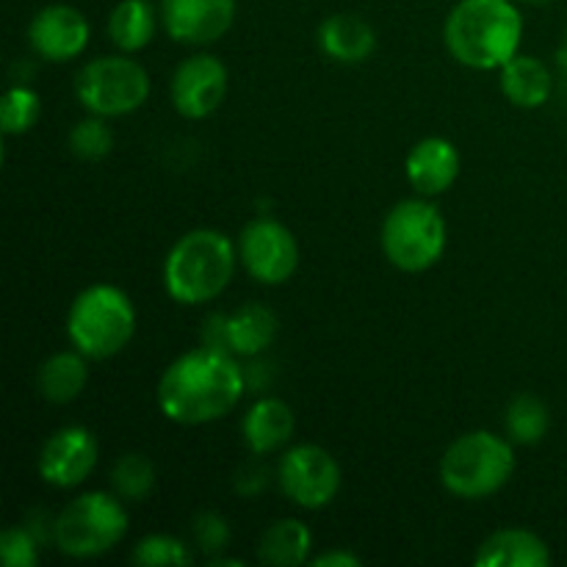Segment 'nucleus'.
<instances>
[{
    "label": "nucleus",
    "instance_id": "nucleus-1",
    "mask_svg": "<svg viewBox=\"0 0 567 567\" xmlns=\"http://www.w3.org/2000/svg\"><path fill=\"white\" fill-rule=\"evenodd\" d=\"M247 374L236 363V354L199 347L166 365L158 382V410L183 426L219 421L244 396Z\"/></svg>",
    "mask_w": 567,
    "mask_h": 567
},
{
    "label": "nucleus",
    "instance_id": "nucleus-2",
    "mask_svg": "<svg viewBox=\"0 0 567 567\" xmlns=\"http://www.w3.org/2000/svg\"><path fill=\"white\" fill-rule=\"evenodd\" d=\"M449 50L471 70H502L518 55L524 17L509 0H460L446 20Z\"/></svg>",
    "mask_w": 567,
    "mask_h": 567
},
{
    "label": "nucleus",
    "instance_id": "nucleus-3",
    "mask_svg": "<svg viewBox=\"0 0 567 567\" xmlns=\"http://www.w3.org/2000/svg\"><path fill=\"white\" fill-rule=\"evenodd\" d=\"M236 271V247L219 230H192L169 249L164 264L166 291L181 305L219 297Z\"/></svg>",
    "mask_w": 567,
    "mask_h": 567
},
{
    "label": "nucleus",
    "instance_id": "nucleus-4",
    "mask_svg": "<svg viewBox=\"0 0 567 567\" xmlns=\"http://www.w3.org/2000/svg\"><path fill=\"white\" fill-rule=\"evenodd\" d=\"M66 332L72 347L86 358H114L136 332V310L125 291L100 282L78 293L66 316Z\"/></svg>",
    "mask_w": 567,
    "mask_h": 567
},
{
    "label": "nucleus",
    "instance_id": "nucleus-5",
    "mask_svg": "<svg viewBox=\"0 0 567 567\" xmlns=\"http://www.w3.org/2000/svg\"><path fill=\"white\" fill-rule=\"evenodd\" d=\"M515 471L509 441L493 432H468L446 449L441 460V480L460 498H485L502 491Z\"/></svg>",
    "mask_w": 567,
    "mask_h": 567
},
{
    "label": "nucleus",
    "instance_id": "nucleus-6",
    "mask_svg": "<svg viewBox=\"0 0 567 567\" xmlns=\"http://www.w3.org/2000/svg\"><path fill=\"white\" fill-rule=\"evenodd\" d=\"M127 535V513L109 493H83L53 520V540L61 554L92 559L111 551Z\"/></svg>",
    "mask_w": 567,
    "mask_h": 567
},
{
    "label": "nucleus",
    "instance_id": "nucleus-7",
    "mask_svg": "<svg viewBox=\"0 0 567 567\" xmlns=\"http://www.w3.org/2000/svg\"><path fill=\"white\" fill-rule=\"evenodd\" d=\"M382 249L396 269L426 271L446 249V221L435 205L424 199H404L382 225Z\"/></svg>",
    "mask_w": 567,
    "mask_h": 567
},
{
    "label": "nucleus",
    "instance_id": "nucleus-8",
    "mask_svg": "<svg viewBox=\"0 0 567 567\" xmlns=\"http://www.w3.org/2000/svg\"><path fill=\"white\" fill-rule=\"evenodd\" d=\"M75 94L94 116H125L142 109L150 94V78L127 55H103L78 72Z\"/></svg>",
    "mask_w": 567,
    "mask_h": 567
},
{
    "label": "nucleus",
    "instance_id": "nucleus-9",
    "mask_svg": "<svg viewBox=\"0 0 567 567\" xmlns=\"http://www.w3.org/2000/svg\"><path fill=\"white\" fill-rule=\"evenodd\" d=\"M282 493L302 509H321L341 491V468L321 446H293L277 468Z\"/></svg>",
    "mask_w": 567,
    "mask_h": 567
},
{
    "label": "nucleus",
    "instance_id": "nucleus-10",
    "mask_svg": "<svg viewBox=\"0 0 567 567\" xmlns=\"http://www.w3.org/2000/svg\"><path fill=\"white\" fill-rule=\"evenodd\" d=\"M238 255L244 260V269L264 286H280L299 266L297 238L275 219L249 221L238 241Z\"/></svg>",
    "mask_w": 567,
    "mask_h": 567
},
{
    "label": "nucleus",
    "instance_id": "nucleus-11",
    "mask_svg": "<svg viewBox=\"0 0 567 567\" xmlns=\"http://www.w3.org/2000/svg\"><path fill=\"white\" fill-rule=\"evenodd\" d=\"M277 336V316L264 305H244L230 316H210L203 330L205 347L238 354V358H258L271 347Z\"/></svg>",
    "mask_w": 567,
    "mask_h": 567
},
{
    "label": "nucleus",
    "instance_id": "nucleus-12",
    "mask_svg": "<svg viewBox=\"0 0 567 567\" xmlns=\"http://www.w3.org/2000/svg\"><path fill=\"white\" fill-rule=\"evenodd\" d=\"M94 465H97V441L83 426H64L53 432L39 454V476L61 491L83 485Z\"/></svg>",
    "mask_w": 567,
    "mask_h": 567
},
{
    "label": "nucleus",
    "instance_id": "nucleus-13",
    "mask_svg": "<svg viewBox=\"0 0 567 567\" xmlns=\"http://www.w3.org/2000/svg\"><path fill=\"white\" fill-rule=\"evenodd\" d=\"M227 94V70L214 55H192L172 78V103L186 120H205Z\"/></svg>",
    "mask_w": 567,
    "mask_h": 567
},
{
    "label": "nucleus",
    "instance_id": "nucleus-14",
    "mask_svg": "<svg viewBox=\"0 0 567 567\" xmlns=\"http://www.w3.org/2000/svg\"><path fill=\"white\" fill-rule=\"evenodd\" d=\"M166 33L183 44H214L236 20V0H164Z\"/></svg>",
    "mask_w": 567,
    "mask_h": 567
},
{
    "label": "nucleus",
    "instance_id": "nucleus-15",
    "mask_svg": "<svg viewBox=\"0 0 567 567\" xmlns=\"http://www.w3.org/2000/svg\"><path fill=\"white\" fill-rule=\"evenodd\" d=\"M89 37H92V28H89L86 17L64 3L42 9L28 28L33 53L48 61L75 59L86 50Z\"/></svg>",
    "mask_w": 567,
    "mask_h": 567
},
{
    "label": "nucleus",
    "instance_id": "nucleus-16",
    "mask_svg": "<svg viewBox=\"0 0 567 567\" xmlns=\"http://www.w3.org/2000/svg\"><path fill=\"white\" fill-rule=\"evenodd\" d=\"M460 175V153L449 138L432 136L415 144L408 155V181L421 197L449 192Z\"/></svg>",
    "mask_w": 567,
    "mask_h": 567
},
{
    "label": "nucleus",
    "instance_id": "nucleus-17",
    "mask_svg": "<svg viewBox=\"0 0 567 567\" xmlns=\"http://www.w3.org/2000/svg\"><path fill=\"white\" fill-rule=\"evenodd\" d=\"M474 563L480 567H546L551 563V554L532 532L502 529L482 543Z\"/></svg>",
    "mask_w": 567,
    "mask_h": 567
},
{
    "label": "nucleus",
    "instance_id": "nucleus-18",
    "mask_svg": "<svg viewBox=\"0 0 567 567\" xmlns=\"http://www.w3.org/2000/svg\"><path fill=\"white\" fill-rule=\"evenodd\" d=\"M319 44L330 59L341 64H360L377 50V33L354 14H332L321 22Z\"/></svg>",
    "mask_w": 567,
    "mask_h": 567
},
{
    "label": "nucleus",
    "instance_id": "nucleus-19",
    "mask_svg": "<svg viewBox=\"0 0 567 567\" xmlns=\"http://www.w3.org/2000/svg\"><path fill=\"white\" fill-rule=\"evenodd\" d=\"M244 441L255 454H271L293 435V413L280 399H260L244 415Z\"/></svg>",
    "mask_w": 567,
    "mask_h": 567
},
{
    "label": "nucleus",
    "instance_id": "nucleus-20",
    "mask_svg": "<svg viewBox=\"0 0 567 567\" xmlns=\"http://www.w3.org/2000/svg\"><path fill=\"white\" fill-rule=\"evenodd\" d=\"M551 72L535 55H515L502 66V92L518 109H540L551 97Z\"/></svg>",
    "mask_w": 567,
    "mask_h": 567
},
{
    "label": "nucleus",
    "instance_id": "nucleus-21",
    "mask_svg": "<svg viewBox=\"0 0 567 567\" xmlns=\"http://www.w3.org/2000/svg\"><path fill=\"white\" fill-rule=\"evenodd\" d=\"M86 354L83 352H59L39 365L37 388L48 402L70 404L83 393L89 382Z\"/></svg>",
    "mask_w": 567,
    "mask_h": 567
},
{
    "label": "nucleus",
    "instance_id": "nucleus-22",
    "mask_svg": "<svg viewBox=\"0 0 567 567\" xmlns=\"http://www.w3.org/2000/svg\"><path fill=\"white\" fill-rule=\"evenodd\" d=\"M310 546H313V535L302 520H277L260 537L258 559L275 567H297L310 559Z\"/></svg>",
    "mask_w": 567,
    "mask_h": 567
},
{
    "label": "nucleus",
    "instance_id": "nucleus-23",
    "mask_svg": "<svg viewBox=\"0 0 567 567\" xmlns=\"http://www.w3.org/2000/svg\"><path fill=\"white\" fill-rule=\"evenodd\" d=\"M109 33L114 44L125 53H136L153 42L155 9L150 0H122L109 20Z\"/></svg>",
    "mask_w": 567,
    "mask_h": 567
},
{
    "label": "nucleus",
    "instance_id": "nucleus-24",
    "mask_svg": "<svg viewBox=\"0 0 567 567\" xmlns=\"http://www.w3.org/2000/svg\"><path fill=\"white\" fill-rule=\"evenodd\" d=\"M507 435L509 441L520 443V446H535L546 437L548 426H551V415H548V408L532 393H520L509 402L507 408Z\"/></svg>",
    "mask_w": 567,
    "mask_h": 567
},
{
    "label": "nucleus",
    "instance_id": "nucleus-25",
    "mask_svg": "<svg viewBox=\"0 0 567 567\" xmlns=\"http://www.w3.org/2000/svg\"><path fill=\"white\" fill-rule=\"evenodd\" d=\"M111 485L125 502H142L155 491V465L144 454H122L111 471Z\"/></svg>",
    "mask_w": 567,
    "mask_h": 567
},
{
    "label": "nucleus",
    "instance_id": "nucleus-26",
    "mask_svg": "<svg viewBox=\"0 0 567 567\" xmlns=\"http://www.w3.org/2000/svg\"><path fill=\"white\" fill-rule=\"evenodd\" d=\"M39 114H42V100L33 89L28 86H11L3 94L0 103V125H3L6 136H22L37 125Z\"/></svg>",
    "mask_w": 567,
    "mask_h": 567
},
{
    "label": "nucleus",
    "instance_id": "nucleus-27",
    "mask_svg": "<svg viewBox=\"0 0 567 567\" xmlns=\"http://www.w3.org/2000/svg\"><path fill=\"white\" fill-rule=\"evenodd\" d=\"M133 563L147 567H183L192 565V551L186 543L172 535H150L138 540Z\"/></svg>",
    "mask_w": 567,
    "mask_h": 567
},
{
    "label": "nucleus",
    "instance_id": "nucleus-28",
    "mask_svg": "<svg viewBox=\"0 0 567 567\" xmlns=\"http://www.w3.org/2000/svg\"><path fill=\"white\" fill-rule=\"evenodd\" d=\"M114 147V133L105 125L103 116L94 120H83L72 127L70 133V150L81 161H100L111 153Z\"/></svg>",
    "mask_w": 567,
    "mask_h": 567
},
{
    "label": "nucleus",
    "instance_id": "nucleus-29",
    "mask_svg": "<svg viewBox=\"0 0 567 567\" xmlns=\"http://www.w3.org/2000/svg\"><path fill=\"white\" fill-rule=\"evenodd\" d=\"M0 559L6 567H37L39 543L25 526H11L0 535Z\"/></svg>",
    "mask_w": 567,
    "mask_h": 567
},
{
    "label": "nucleus",
    "instance_id": "nucleus-30",
    "mask_svg": "<svg viewBox=\"0 0 567 567\" xmlns=\"http://www.w3.org/2000/svg\"><path fill=\"white\" fill-rule=\"evenodd\" d=\"M192 532L199 551L208 554V557H216V554H221L227 546H230V526H227V520L216 513L197 515V518H194Z\"/></svg>",
    "mask_w": 567,
    "mask_h": 567
},
{
    "label": "nucleus",
    "instance_id": "nucleus-31",
    "mask_svg": "<svg viewBox=\"0 0 567 567\" xmlns=\"http://www.w3.org/2000/svg\"><path fill=\"white\" fill-rule=\"evenodd\" d=\"M363 559L352 551H327L313 559L316 567H358Z\"/></svg>",
    "mask_w": 567,
    "mask_h": 567
},
{
    "label": "nucleus",
    "instance_id": "nucleus-32",
    "mask_svg": "<svg viewBox=\"0 0 567 567\" xmlns=\"http://www.w3.org/2000/svg\"><path fill=\"white\" fill-rule=\"evenodd\" d=\"M208 565H210V567H225V565H230V567H241L244 563H241V559H230V557H210V559H208Z\"/></svg>",
    "mask_w": 567,
    "mask_h": 567
},
{
    "label": "nucleus",
    "instance_id": "nucleus-33",
    "mask_svg": "<svg viewBox=\"0 0 567 567\" xmlns=\"http://www.w3.org/2000/svg\"><path fill=\"white\" fill-rule=\"evenodd\" d=\"M524 3H546V0H524Z\"/></svg>",
    "mask_w": 567,
    "mask_h": 567
}]
</instances>
